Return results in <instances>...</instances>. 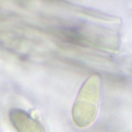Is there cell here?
<instances>
[{
  "instance_id": "cell-1",
  "label": "cell",
  "mask_w": 132,
  "mask_h": 132,
  "mask_svg": "<svg viewBox=\"0 0 132 132\" xmlns=\"http://www.w3.org/2000/svg\"><path fill=\"white\" fill-rule=\"evenodd\" d=\"M99 93V79L96 75H94L86 81L80 91L73 111L74 120L76 121L82 112V116H87L89 124L94 120L98 104Z\"/></svg>"
}]
</instances>
